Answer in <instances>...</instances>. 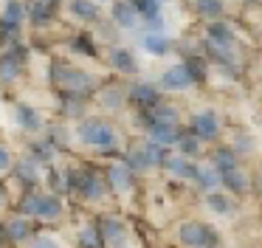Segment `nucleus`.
Here are the masks:
<instances>
[{"instance_id": "nucleus-1", "label": "nucleus", "mask_w": 262, "mask_h": 248, "mask_svg": "<svg viewBox=\"0 0 262 248\" xmlns=\"http://www.w3.org/2000/svg\"><path fill=\"white\" fill-rule=\"evenodd\" d=\"M79 138L85 141L88 147H99V150H110L116 144V133L110 124L104 121H85L79 124Z\"/></svg>"}, {"instance_id": "nucleus-2", "label": "nucleus", "mask_w": 262, "mask_h": 248, "mask_svg": "<svg viewBox=\"0 0 262 248\" xmlns=\"http://www.w3.org/2000/svg\"><path fill=\"white\" fill-rule=\"evenodd\" d=\"M181 242L189 248H217V231L206 223H186L181 225Z\"/></svg>"}, {"instance_id": "nucleus-3", "label": "nucleus", "mask_w": 262, "mask_h": 248, "mask_svg": "<svg viewBox=\"0 0 262 248\" xmlns=\"http://www.w3.org/2000/svg\"><path fill=\"white\" fill-rule=\"evenodd\" d=\"M23 62H26V51L20 48V45L3 51V54H0V82L6 85V82L20 79V73H23Z\"/></svg>"}, {"instance_id": "nucleus-4", "label": "nucleus", "mask_w": 262, "mask_h": 248, "mask_svg": "<svg viewBox=\"0 0 262 248\" xmlns=\"http://www.w3.org/2000/svg\"><path fill=\"white\" fill-rule=\"evenodd\" d=\"M3 234L9 242H31L34 229H31V217L26 214H12V217L3 220Z\"/></svg>"}, {"instance_id": "nucleus-5", "label": "nucleus", "mask_w": 262, "mask_h": 248, "mask_svg": "<svg viewBox=\"0 0 262 248\" xmlns=\"http://www.w3.org/2000/svg\"><path fill=\"white\" fill-rule=\"evenodd\" d=\"M34 217L40 220H59L62 217V197L57 192H40V203H37Z\"/></svg>"}, {"instance_id": "nucleus-6", "label": "nucleus", "mask_w": 262, "mask_h": 248, "mask_svg": "<svg viewBox=\"0 0 262 248\" xmlns=\"http://www.w3.org/2000/svg\"><path fill=\"white\" fill-rule=\"evenodd\" d=\"M192 82L194 79H192V73H189L186 65H175L161 76V88L164 90H186Z\"/></svg>"}, {"instance_id": "nucleus-7", "label": "nucleus", "mask_w": 262, "mask_h": 248, "mask_svg": "<svg viewBox=\"0 0 262 248\" xmlns=\"http://www.w3.org/2000/svg\"><path fill=\"white\" fill-rule=\"evenodd\" d=\"M12 167H14V175H17L29 189H34V183L40 180V161L31 155V158H20L17 163H12Z\"/></svg>"}, {"instance_id": "nucleus-8", "label": "nucleus", "mask_w": 262, "mask_h": 248, "mask_svg": "<svg viewBox=\"0 0 262 248\" xmlns=\"http://www.w3.org/2000/svg\"><path fill=\"white\" fill-rule=\"evenodd\" d=\"M192 130H194V135L203 138V141L206 138H214L217 130H220V127H217V116H214V113H209V110L198 113V116L192 118Z\"/></svg>"}, {"instance_id": "nucleus-9", "label": "nucleus", "mask_w": 262, "mask_h": 248, "mask_svg": "<svg viewBox=\"0 0 262 248\" xmlns=\"http://www.w3.org/2000/svg\"><path fill=\"white\" fill-rule=\"evenodd\" d=\"M161 163H164L172 175H178V178L194 180V175H198V167H194V163H189L186 158H181V155H164V161H161Z\"/></svg>"}, {"instance_id": "nucleus-10", "label": "nucleus", "mask_w": 262, "mask_h": 248, "mask_svg": "<svg viewBox=\"0 0 262 248\" xmlns=\"http://www.w3.org/2000/svg\"><path fill=\"white\" fill-rule=\"evenodd\" d=\"M99 234H102L104 242H124V225L119 223L116 217H104L102 223H99Z\"/></svg>"}, {"instance_id": "nucleus-11", "label": "nucleus", "mask_w": 262, "mask_h": 248, "mask_svg": "<svg viewBox=\"0 0 262 248\" xmlns=\"http://www.w3.org/2000/svg\"><path fill=\"white\" fill-rule=\"evenodd\" d=\"M113 20L119 23V26H124V28H133L136 20H138V11L133 9L130 0H121V3L113 6Z\"/></svg>"}, {"instance_id": "nucleus-12", "label": "nucleus", "mask_w": 262, "mask_h": 248, "mask_svg": "<svg viewBox=\"0 0 262 248\" xmlns=\"http://www.w3.org/2000/svg\"><path fill=\"white\" fill-rule=\"evenodd\" d=\"M107 180H110V186L113 189H130L133 186V169L130 167H119V163H113L110 167V172H107Z\"/></svg>"}, {"instance_id": "nucleus-13", "label": "nucleus", "mask_w": 262, "mask_h": 248, "mask_svg": "<svg viewBox=\"0 0 262 248\" xmlns=\"http://www.w3.org/2000/svg\"><path fill=\"white\" fill-rule=\"evenodd\" d=\"M149 133H152L155 144L169 147V144H175V141H178V124H152Z\"/></svg>"}, {"instance_id": "nucleus-14", "label": "nucleus", "mask_w": 262, "mask_h": 248, "mask_svg": "<svg viewBox=\"0 0 262 248\" xmlns=\"http://www.w3.org/2000/svg\"><path fill=\"white\" fill-rule=\"evenodd\" d=\"M17 124L23 130H40L42 127V118H40V113L34 110V107H29V105H17Z\"/></svg>"}, {"instance_id": "nucleus-15", "label": "nucleus", "mask_w": 262, "mask_h": 248, "mask_svg": "<svg viewBox=\"0 0 262 248\" xmlns=\"http://www.w3.org/2000/svg\"><path fill=\"white\" fill-rule=\"evenodd\" d=\"M0 20L12 23V26H20V23L26 20V3H20V0H6V3H3V14H0Z\"/></svg>"}, {"instance_id": "nucleus-16", "label": "nucleus", "mask_w": 262, "mask_h": 248, "mask_svg": "<svg viewBox=\"0 0 262 248\" xmlns=\"http://www.w3.org/2000/svg\"><path fill=\"white\" fill-rule=\"evenodd\" d=\"M26 17H29V23H34V26H46V23L51 20V6L40 3V0H31V3L26 6Z\"/></svg>"}, {"instance_id": "nucleus-17", "label": "nucleus", "mask_w": 262, "mask_h": 248, "mask_svg": "<svg viewBox=\"0 0 262 248\" xmlns=\"http://www.w3.org/2000/svg\"><path fill=\"white\" fill-rule=\"evenodd\" d=\"M130 96H133V101L141 105V107H152L155 101H158V90H155L152 85H133Z\"/></svg>"}, {"instance_id": "nucleus-18", "label": "nucleus", "mask_w": 262, "mask_h": 248, "mask_svg": "<svg viewBox=\"0 0 262 248\" xmlns=\"http://www.w3.org/2000/svg\"><path fill=\"white\" fill-rule=\"evenodd\" d=\"M220 183H226L231 192H245L248 189V180H245V175L239 172L237 167L226 169V172H220Z\"/></svg>"}, {"instance_id": "nucleus-19", "label": "nucleus", "mask_w": 262, "mask_h": 248, "mask_svg": "<svg viewBox=\"0 0 262 248\" xmlns=\"http://www.w3.org/2000/svg\"><path fill=\"white\" fill-rule=\"evenodd\" d=\"M110 62H113V68H119L121 73H133L136 71V59H133L130 51L124 48H113L110 51Z\"/></svg>"}, {"instance_id": "nucleus-20", "label": "nucleus", "mask_w": 262, "mask_h": 248, "mask_svg": "<svg viewBox=\"0 0 262 248\" xmlns=\"http://www.w3.org/2000/svg\"><path fill=\"white\" fill-rule=\"evenodd\" d=\"M71 11H74L79 20H96L99 17V6L93 3V0H71Z\"/></svg>"}, {"instance_id": "nucleus-21", "label": "nucleus", "mask_w": 262, "mask_h": 248, "mask_svg": "<svg viewBox=\"0 0 262 248\" xmlns=\"http://www.w3.org/2000/svg\"><path fill=\"white\" fill-rule=\"evenodd\" d=\"M141 45H144L147 51H152V54H158V56H164L166 51L172 48V43L164 37V34H147V37L141 39Z\"/></svg>"}, {"instance_id": "nucleus-22", "label": "nucleus", "mask_w": 262, "mask_h": 248, "mask_svg": "<svg viewBox=\"0 0 262 248\" xmlns=\"http://www.w3.org/2000/svg\"><path fill=\"white\" fill-rule=\"evenodd\" d=\"M79 248H104V240L96 225H88L79 231Z\"/></svg>"}, {"instance_id": "nucleus-23", "label": "nucleus", "mask_w": 262, "mask_h": 248, "mask_svg": "<svg viewBox=\"0 0 262 248\" xmlns=\"http://www.w3.org/2000/svg\"><path fill=\"white\" fill-rule=\"evenodd\" d=\"M209 43L231 45V28H228L226 23H211V26H209Z\"/></svg>"}, {"instance_id": "nucleus-24", "label": "nucleus", "mask_w": 262, "mask_h": 248, "mask_svg": "<svg viewBox=\"0 0 262 248\" xmlns=\"http://www.w3.org/2000/svg\"><path fill=\"white\" fill-rule=\"evenodd\" d=\"M206 203H209V209L214 214H228L231 212V200H228L223 192H209V195H206Z\"/></svg>"}, {"instance_id": "nucleus-25", "label": "nucleus", "mask_w": 262, "mask_h": 248, "mask_svg": "<svg viewBox=\"0 0 262 248\" xmlns=\"http://www.w3.org/2000/svg\"><path fill=\"white\" fill-rule=\"evenodd\" d=\"M194 9L200 17H220L223 14V0H194Z\"/></svg>"}, {"instance_id": "nucleus-26", "label": "nucleus", "mask_w": 262, "mask_h": 248, "mask_svg": "<svg viewBox=\"0 0 262 248\" xmlns=\"http://www.w3.org/2000/svg\"><path fill=\"white\" fill-rule=\"evenodd\" d=\"M194 180H198V183L203 186L206 192H211L217 183H220V172H217V169H198V175H194Z\"/></svg>"}, {"instance_id": "nucleus-27", "label": "nucleus", "mask_w": 262, "mask_h": 248, "mask_svg": "<svg viewBox=\"0 0 262 248\" xmlns=\"http://www.w3.org/2000/svg\"><path fill=\"white\" fill-rule=\"evenodd\" d=\"M37 203H40V192L29 189V192L23 195V200H20V214H26V217H34Z\"/></svg>"}, {"instance_id": "nucleus-28", "label": "nucleus", "mask_w": 262, "mask_h": 248, "mask_svg": "<svg viewBox=\"0 0 262 248\" xmlns=\"http://www.w3.org/2000/svg\"><path fill=\"white\" fill-rule=\"evenodd\" d=\"M231 167H237V163H234V152L231 150H217L214 152V169L217 172H226V169H231Z\"/></svg>"}, {"instance_id": "nucleus-29", "label": "nucleus", "mask_w": 262, "mask_h": 248, "mask_svg": "<svg viewBox=\"0 0 262 248\" xmlns=\"http://www.w3.org/2000/svg\"><path fill=\"white\" fill-rule=\"evenodd\" d=\"M133 9L141 11L144 17H149V20H155L158 17V0H130Z\"/></svg>"}, {"instance_id": "nucleus-30", "label": "nucleus", "mask_w": 262, "mask_h": 248, "mask_svg": "<svg viewBox=\"0 0 262 248\" xmlns=\"http://www.w3.org/2000/svg\"><path fill=\"white\" fill-rule=\"evenodd\" d=\"M175 144H181V152H183V155H194V152L200 150L198 135H178V141H175Z\"/></svg>"}, {"instance_id": "nucleus-31", "label": "nucleus", "mask_w": 262, "mask_h": 248, "mask_svg": "<svg viewBox=\"0 0 262 248\" xmlns=\"http://www.w3.org/2000/svg\"><path fill=\"white\" fill-rule=\"evenodd\" d=\"M31 155H34L37 161H51V158H54V147H48V144H34Z\"/></svg>"}, {"instance_id": "nucleus-32", "label": "nucleus", "mask_w": 262, "mask_h": 248, "mask_svg": "<svg viewBox=\"0 0 262 248\" xmlns=\"http://www.w3.org/2000/svg\"><path fill=\"white\" fill-rule=\"evenodd\" d=\"M31 248H59V242L48 234H40V237H31Z\"/></svg>"}, {"instance_id": "nucleus-33", "label": "nucleus", "mask_w": 262, "mask_h": 248, "mask_svg": "<svg viewBox=\"0 0 262 248\" xmlns=\"http://www.w3.org/2000/svg\"><path fill=\"white\" fill-rule=\"evenodd\" d=\"M12 169V155H9V150L3 144H0V175L3 172H9Z\"/></svg>"}, {"instance_id": "nucleus-34", "label": "nucleus", "mask_w": 262, "mask_h": 248, "mask_svg": "<svg viewBox=\"0 0 262 248\" xmlns=\"http://www.w3.org/2000/svg\"><path fill=\"white\" fill-rule=\"evenodd\" d=\"M104 105H107V107H119L121 105V93H119V90H107V93H104Z\"/></svg>"}, {"instance_id": "nucleus-35", "label": "nucleus", "mask_w": 262, "mask_h": 248, "mask_svg": "<svg viewBox=\"0 0 262 248\" xmlns=\"http://www.w3.org/2000/svg\"><path fill=\"white\" fill-rule=\"evenodd\" d=\"M0 200H6V186H3V180H0Z\"/></svg>"}, {"instance_id": "nucleus-36", "label": "nucleus", "mask_w": 262, "mask_h": 248, "mask_svg": "<svg viewBox=\"0 0 262 248\" xmlns=\"http://www.w3.org/2000/svg\"><path fill=\"white\" fill-rule=\"evenodd\" d=\"M40 3H46V6H51V9H54V6H57V0H40Z\"/></svg>"}]
</instances>
